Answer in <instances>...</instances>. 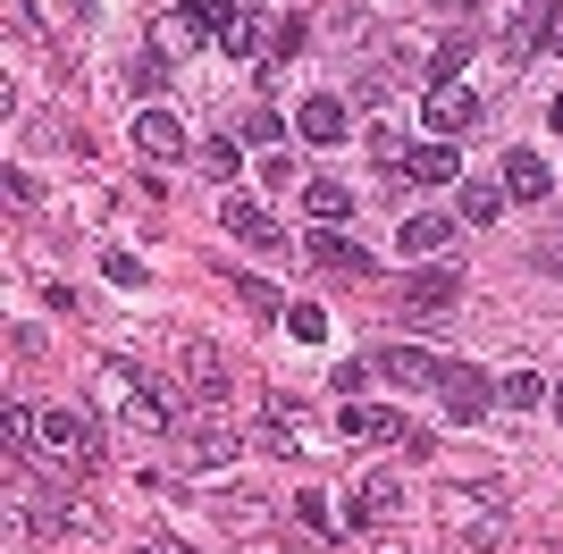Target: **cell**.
Wrapping results in <instances>:
<instances>
[{
	"instance_id": "cb8c5ba5",
	"label": "cell",
	"mask_w": 563,
	"mask_h": 554,
	"mask_svg": "<svg viewBox=\"0 0 563 554\" xmlns=\"http://www.w3.org/2000/svg\"><path fill=\"white\" fill-rule=\"evenodd\" d=\"M194 18L211 25V34H235V25L253 18V9H244V0H194Z\"/></svg>"
},
{
	"instance_id": "4316f807",
	"label": "cell",
	"mask_w": 563,
	"mask_h": 554,
	"mask_svg": "<svg viewBox=\"0 0 563 554\" xmlns=\"http://www.w3.org/2000/svg\"><path fill=\"white\" fill-rule=\"evenodd\" d=\"M244 311H253V320H278V295H269V277H244Z\"/></svg>"
},
{
	"instance_id": "7a4b0ae2",
	"label": "cell",
	"mask_w": 563,
	"mask_h": 554,
	"mask_svg": "<svg viewBox=\"0 0 563 554\" xmlns=\"http://www.w3.org/2000/svg\"><path fill=\"white\" fill-rule=\"evenodd\" d=\"M438 521H446V530H463L471 554L505 546V505H496V496H479V487H438Z\"/></svg>"
},
{
	"instance_id": "5b68a950",
	"label": "cell",
	"mask_w": 563,
	"mask_h": 554,
	"mask_svg": "<svg viewBox=\"0 0 563 554\" xmlns=\"http://www.w3.org/2000/svg\"><path fill=\"white\" fill-rule=\"evenodd\" d=\"M269 454H303V403L295 395H261V429H253Z\"/></svg>"
},
{
	"instance_id": "ac0fdd59",
	"label": "cell",
	"mask_w": 563,
	"mask_h": 554,
	"mask_svg": "<svg viewBox=\"0 0 563 554\" xmlns=\"http://www.w3.org/2000/svg\"><path fill=\"white\" fill-rule=\"evenodd\" d=\"M186 378H194V395H211V403L235 387V378H228V353H219V345H186Z\"/></svg>"
},
{
	"instance_id": "f1b7e54d",
	"label": "cell",
	"mask_w": 563,
	"mask_h": 554,
	"mask_svg": "<svg viewBox=\"0 0 563 554\" xmlns=\"http://www.w3.org/2000/svg\"><path fill=\"white\" fill-rule=\"evenodd\" d=\"M547 51H563V0H547Z\"/></svg>"
},
{
	"instance_id": "3957f363",
	"label": "cell",
	"mask_w": 563,
	"mask_h": 554,
	"mask_svg": "<svg viewBox=\"0 0 563 554\" xmlns=\"http://www.w3.org/2000/svg\"><path fill=\"white\" fill-rule=\"evenodd\" d=\"M438 403H446V420H488L496 412V387H488V369H471V362H438Z\"/></svg>"
},
{
	"instance_id": "30bf717a",
	"label": "cell",
	"mask_w": 563,
	"mask_h": 554,
	"mask_svg": "<svg viewBox=\"0 0 563 554\" xmlns=\"http://www.w3.org/2000/svg\"><path fill=\"white\" fill-rule=\"evenodd\" d=\"M454 295H463V286H454L446 269H421L412 286H404V320H446V311H454Z\"/></svg>"
},
{
	"instance_id": "8fae6325",
	"label": "cell",
	"mask_w": 563,
	"mask_h": 554,
	"mask_svg": "<svg viewBox=\"0 0 563 554\" xmlns=\"http://www.w3.org/2000/svg\"><path fill=\"white\" fill-rule=\"evenodd\" d=\"M135 152L143 160H186V126H177L168 110H143L135 118Z\"/></svg>"
},
{
	"instance_id": "277c9868",
	"label": "cell",
	"mask_w": 563,
	"mask_h": 554,
	"mask_svg": "<svg viewBox=\"0 0 563 554\" xmlns=\"http://www.w3.org/2000/svg\"><path fill=\"white\" fill-rule=\"evenodd\" d=\"M219 228H228L235 244H253V253H286V228H278L261 202H244V193H228V202H219Z\"/></svg>"
},
{
	"instance_id": "44dd1931",
	"label": "cell",
	"mask_w": 563,
	"mask_h": 554,
	"mask_svg": "<svg viewBox=\"0 0 563 554\" xmlns=\"http://www.w3.org/2000/svg\"><path fill=\"white\" fill-rule=\"evenodd\" d=\"M295 126H303L311 143H336V135H345V101H329V92H311V101H303V118H295Z\"/></svg>"
},
{
	"instance_id": "1f68e13d",
	"label": "cell",
	"mask_w": 563,
	"mask_h": 554,
	"mask_svg": "<svg viewBox=\"0 0 563 554\" xmlns=\"http://www.w3.org/2000/svg\"><path fill=\"white\" fill-rule=\"evenodd\" d=\"M555 420H563V387H555Z\"/></svg>"
},
{
	"instance_id": "7c38bea8",
	"label": "cell",
	"mask_w": 563,
	"mask_h": 554,
	"mask_svg": "<svg viewBox=\"0 0 563 554\" xmlns=\"http://www.w3.org/2000/svg\"><path fill=\"white\" fill-rule=\"evenodd\" d=\"M336 437H371V445H412V429H404L396 412H371V403H353V412H336Z\"/></svg>"
},
{
	"instance_id": "d6986e66",
	"label": "cell",
	"mask_w": 563,
	"mask_h": 554,
	"mask_svg": "<svg viewBox=\"0 0 563 554\" xmlns=\"http://www.w3.org/2000/svg\"><path fill=\"white\" fill-rule=\"evenodd\" d=\"M34 530H85V505L68 487H34Z\"/></svg>"
},
{
	"instance_id": "4dcf8cb0",
	"label": "cell",
	"mask_w": 563,
	"mask_h": 554,
	"mask_svg": "<svg viewBox=\"0 0 563 554\" xmlns=\"http://www.w3.org/2000/svg\"><path fill=\"white\" fill-rule=\"evenodd\" d=\"M547 118H555V135H563V92H555V110H547Z\"/></svg>"
},
{
	"instance_id": "5bb4252c",
	"label": "cell",
	"mask_w": 563,
	"mask_h": 554,
	"mask_svg": "<svg viewBox=\"0 0 563 554\" xmlns=\"http://www.w3.org/2000/svg\"><path fill=\"white\" fill-rule=\"evenodd\" d=\"M454 244V210H421V219H404V253L429 261V253H446Z\"/></svg>"
},
{
	"instance_id": "8992f818",
	"label": "cell",
	"mask_w": 563,
	"mask_h": 554,
	"mask_svg": "<svg viewBox=\"0 0 563 554\" xmlns=\"http://www.w3.org/2000/svg\"><path fill=\"white\" fill-rule=\"evenodd\" d=\"M396 512H404V487H396V479H378V470H371V479L353 487V505H345V521H353V530H387V521H396Z\"/></svg>"
},
{
	"instance_id": "d4e9b609",
	"label": "cell",
	"mask_w": 563,
	"mask_h": 554,
	"mask_svg": "<svg viewBox=\"0 0 563 554\" xmlns=\"http://www.w3.org/2000/svg\"><path fill=\"white\" fill-rule=\"evenodd\" d=\"M505 403H514V412L547 403V378H539V369H514V378H505Z\"/></svg>"
},
{
	"instance_id": "603a6c76",
	"label": "cell",
	"mask_w": 563,
	"mask_h": 554,
	"mask_svg": "<svg viewBox=\"0 0 563 554\" xmlns=\"http://www.w3.org/2000/svg\"><path fill=\"white\" fill-rule=\"evenodd\" d=\"M186 454H194V462H219V454H235V429H219V420H202V429H194V437H186Z\"/></svg>"
},
{
	"instance_id": "2e32d148",
	"label": "cell",
	"mask_w": 563,
	"mask_h": 554,
	"mask_svg": "<svg viewBox=\"0 0 563 554\" xmlns=\"http://www.w3.org/2000/svg\"><path fill=\"white\" fill-rule=\"evenodd\" d=\"M303 210H311V228H345V219H353V193L336 177H311L303 185Z\"/></svg>"
},
{
	"instance_id": "83f0119b",
	"label": "cell",
	"mask_w": 563,
	"mask_h": 554,
	"mask_svg": "<svg viewBox=\"0 0 563 554\" xmlns=\"http://www.w3.org/2000/svg\"><path fill=\"white\" fill-rule=\"evenodd\" d=\"M295 521H303V530H329V505H320V496L303 487V496H295Z\"/></svg>"
},
{
	"instance_id": "6da1fadb",
	"label": "cell",
	"mask_w": 563,
	"mask_h": 554,
	"mask_svg": "<svg viewBox=\"0 0 563 554\" xmlns=\"http://www.w3.org/2000/svg\"><path fill=\"white\" fill-rule=\"evenodd\" d=\"M93 378H101V395H118V403H126V420H135V429H177V420H186V403H177V395H161V387H143V369L126 362V353H110Z\"/></svg>"
},
{
	"instance_id": "ba28073f",
	"label": "cell",
	"mask_w": 563,
	"mask_h": 554,
	"mask_svg": "<svg viewBox=\"0 0 563 554\" xmlns=\"http://www.w3.org/2000/svg\"><path fill=\"white\" fill-rule=\"evenodd\" d=\"M43 445H51V454H68V462H101V437H93V420H85V412H43Z\"/></svg>"
},
{
	"instance_id": "d6a6232c",
	"label": "cell",
	"mask_w": 563,
	"mask_h": 554,
	"mask_svg": "<svg viewBox=\"0 0 563 554\" xmlns=\"http://www.w3.org/2000/svg\"><path fill=\"white\" fill-rule=\"evenodd\" d=\"M555 269H563V244H555Z\"/></svg>"
},
{
	"instance_id": "7402d4cb",
	"label": "cell",
	"mask_w": 563,
	"mask_h": 554,
	"mask_svg": "<svg viewBox=\"0 0 563 554\" xmlns=\"http://www.w3.org/2000/svg\"><path fill=\"white\" fill-rule=\"evenodd\" d=\"M454 219H479V228L505 219V185H463V210H454Z\"/></svg>"
},
{
	"instance_id": "f546056e",
	"label": "cell",
	"mask_w": 563,
	"mask_h": 554,
	"mask_svg": "<svg viewBox=\"0 0 563 554\" xmlns=\"http://www.w3.org/2000/svg\"><path fill=\"white\" fill-rule=\"evenodd\" d=\"M135 554H194V546H168V538H143Z\"/></svg>"
},
{
	"instance_id": "9a60e30c",
	"label": "cell",
	"mask_w": 563,
	"mask_h": 554,
	"mask_svg": "<svg viewBox=\"0 0 563 554\" xmlns=\"http://www.w3.org/2000/svg\"><path fill=\"white\" fill-rule=\"evenodd\" d=\"M378 378H396V387H438V362L421 345H387L378 353Z\"/></svg>"
},
{
	"instance_id": "484cf974",
	"label": "cell",
	"mask_w": 563,
	"mask_h": 554,
	"mask_svg": "<svg viewBox=\"0 0 563 554\" xmlns=\"http://www.w3.org/2000/svg\"><path fill=\"white\" fill-rule=\"evenodd\" d=\"M286 328H295L303 345H320V336H329V311H320V302H295V311H286Z\"/></svg>"
},
{
	"instance_id": "e0dca14e",
	"label": "cell",
	"mask_w": 563,
	"mask_h": 554,
	"mask_svg": "<svg viewBox=\"0 0 563 554\" xmlns=\"http://www.w3.org/2000/svg\"><path fill=\"white\" fill-rule=\"evenodd\" d=\"M547 160L539 152H505V193H514V202H547Z\"/></svg>"
},
{
	"instance_id": "9c48e42d",
	"label": "cell",
	"mask_w": 563,
	"mask_h": 554,
	"mask_svg": "<svg viewBox=\"0 0 563 554\" xmlns=\"http://www.w3.org/2000/svg\"><path fill=\"white\" fill-rule=\"evenodd\" d=\"M479 126V92L471 85H429V135H463Z\"/></svg>"
},
{
	"instance_id": "ffe728a7",
	"label": "cell",
	"mask_w": 563,
	"mask_h": 554,
	"mask_svg": "<svg viewBox=\"0 0 563 554\" xmlns=\"http://www.w3.org/2000/svg\"><path fill=\"white\" fill-rule=\"evenodd\" d=\"M202 34H211V25H202V18L186 9V18H161V25H152V51H161V59H186V51L202 43Z\"/></svg>"
},
{
	"instance_id": "4fadbf2b",
	"label": "cell",
	"mask_w": 563,
	"mask_h": 554,
	"mask_svg": "<svg viewBox=\"0 0 563 554\" xmlns=\"http://www.w3.org/2000/svg\"><path fill=\"white\" fill-rule=\"evenodd\" d=\"M454 143H412V152H404V168L396 177H412V185H454Z\"/></svg>"
},
{
	"instance_id": "52a82bcc",
	"label": "cell",
	"mask_w": 563,
	"mask_h": 554,
	"mask_svg": "<svg viewBox=\"0 0 563 554\" xmlns=\"http://www.w3.org/2000/svg\"><path fill=\"white\" fill-rule=\"evenodd\" d=\"M303 261H311V269H336V277H371V253H362V244H345L336 228H311V235H303Z\"/></svg>"
}]
</instances>
